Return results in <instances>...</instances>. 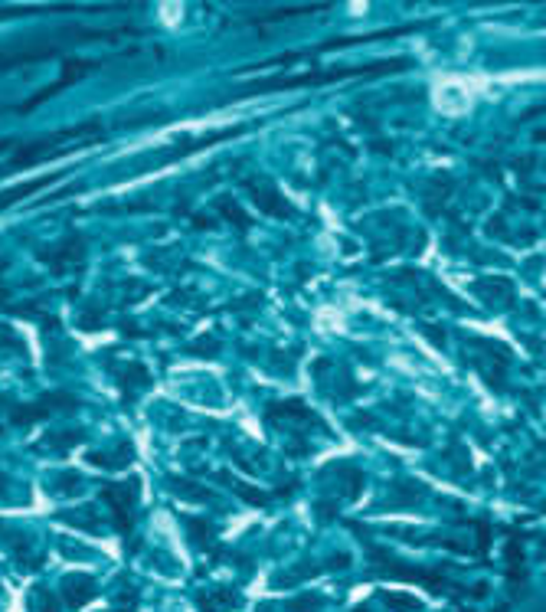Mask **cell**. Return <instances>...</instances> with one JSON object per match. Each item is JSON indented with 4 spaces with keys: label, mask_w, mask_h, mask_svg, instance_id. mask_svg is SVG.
<instances>
[{
    "label": "cell",
    "mask_w": 546,
    "mask_h": 612,
    "mask_svg": "<svg viewBox=\"0 0 546 612\" xmlns=\"http://www.w3.org/2000/svg\"><path fill=\"white\" fill-rule=\"evenodd\" d=\"M167 481H171V488H177V491H187L190 498H204V501H210V498H213L210 488L196 485V481H184V479H177V475H171Z\"/></svg>",
    "instance_id": "10"
},
{
    "label": "cell",
    "mask_w": 546,
    "mask_h": 612,
    "mask_svg": "<svg viewBox=\"0 0 546 612\" xmlns=\"http://www.w3.org/2000/svg\"><path fill=\"white\" fill-rule=\"evenodd\" d=\"M79 439H82V432H79V429H72V432H49L47 439H43V446H56L53 452H63V456H66L72 442H79Z\"/></svg>",
    "instance_id": "9"
},
{
    "label": "cell",
    "mask_w": 546,
    "mask_h": 612,
    "mask_svg": "<svg viewBox=\"0 0 546 612\" xmlns=\"http://www.w3.org/2000/svg\"><path fill=\"white\" fill-rule=\"evenodd\" d=\"M111 377H115V384L121 386L125 400H134V393L151 390V384H154L144 364H125V367H111Z\"/></svg>",
    "instance_id": "5"
},
{
    "label": "cell",
    "mask_w": 546,
    "mask_h": 612,
    "mask_svg": "<svg viewBox=\"0 0 546 612\" xmlns=\"http://www.w3.org/2000/svg\"><path fill=\"white\" fill-rule=\"evenodd\" d=\"M236 491H239V495L246 498L249 504H256V508H262V504L272 501V495H268V491H258V488H252V485H236Z\"/></svg>",
    "instance_id": "12"
},
{
    "label": "cell",
    "mask_w": 546,
    "mask_h": 612,
    "mask_svg": "<svg viewBox=\"0 0 546 612\" xmlns=\"http://www.w3.org/2000/svg\"><path fill=\"white\" fill-rule=\"evenodd\" d=\"M190 353H194V357H216V353H219L216 338H213V334H200V338H196V344L190 347Z\"/></svg>",
    "instance_id": "11"
},
{
    "label": "cell",
    "mask_w": 546,
    "mask_h": 612,
    "mask_svg": "<svg viewBox=\"0 0 546 612\" xmlns=\"http://www.w3.org/2000/svg\"><path fill=\"white\" fill-rule=\"evenodd\" d=\"M4 148H10V142H0V151H4Z\"/></svg>",
    "instance_id": "15"
},
{
    "label": "cell",
    "mask_w": 546,
    "mask_h": 612,
    "mask_svg": "<svg viewBox=\"0 0 546 612\" xmlns=\"http://www.w3.org/2000/svg\"><path fill=\"white\" fill-rule=\"evenodd\" d=\"M59 181V174H49V177H39L37 184H20V187H10V190H0V210H7L10 204H16V200H24V196H30L33 190L47 187V184Z\"/></svg>",
    "instance_id": "7"
},
{
    "label": "cell",
    "mask_w": 546,
    "mask_h": 612,
    "mask_svg": "<svg viewBox=\"0 0 546 612\" xmlns=\"http://www.w3.org/2000/svg\"><path fill=\"white\" fill-rule=\"evenodd\" d=\"M422 334H425V338H432L436 341V347L438 351H445V334L438 328H429V324H422Z\"/></svg>",
    "instance_id": "13"
},
{
    "label": "cell",
    "mask_w": 546,
    "mask_h": 612,
    "mask_svg": "<svg viewBox=\"0 0 546 612\" xmlns=\"http://www.w3.org/2000/svg\"><path fill=\"white\" fill-rule=\"evenodd\" d=\"M138 495H141V481L138 479H128V481H118V485L102 488V498L111 504V511H115L118 531H121V534L131 531V511H134Z\"/></svg>",
    "instance_id": "1"
},
{
    "label": "cell",
    "mask_w": 546,
    "mask_h": 612,
    "mask_svg": "<svg viewBox=\"0 0 546 612\" xmlns=\"http://www.w3.org/2000/svg\"><path fill=\"white\" fill-rule=\"evenodd\" d=\"M216 210L223 213V220H229V223H233V227H239V229H249V216L242 213V206L236 204L233 196H219Z\"/></svg>",
    "instance_id": "8"
},
{
    "label": "cell",
    "mask_w": 546,
    "mask_h": 612,
    "mask_svg": "<svg viewBox=\"0 0 546 612\" xmlns=\"http://www.w3.org/2000/svg\"><path fill=\"white\" fill-rule=\"evenodd\" d=\"M37 256L43 262H49L53 269H76V266H82V259H86V243H82V236H69V239H63L59 246L39 249Z\"/></svg>",
    "instance_id": "3"
},
{
    "label": "cell",
    "mask_w": 546,
    "mask_h": 612,
    "mask_svg": "<svg viewBox=\"0 0 546 612\" xmlns=\"http://www.w3.org/2000/svg\"><path fill=\"white\" fill-rule=\"evenodd\" d=\"M4 262H0V305H4V301H7V285H4Z\"/></svg>",
    "instance_id": "14"
},
{
    "label": "cell",
    "mask_w": 546,
    "mask_h": 612,
    "mask_svg": "<svg viewBox=\"0 0 546 612\" xmlns=\"http://www.w3.org/2000/svg\"><path fill=\"white\" fill-rule=\"evenodd\" d=\"M246 187H249V196L256 200V206L262 213H268V216H278V220H289V216H295V204H291L289 196L281 194L275 184L249 181Z\"/></svg>",
    "instance_id": "2"
},
{
    "label": "cell",
    "mask_w": 546,
    "mask_h": 612,
    "mask_svg": "<svg viewBox=\"0 0 546 612\" xmlns=\"http://www.w3.org/2000/svg\"><path fill=\"white\" fill-rule=\"evenodd\" d=\"M86 462L121 471L134 462V448H131V442H121V452H86Z\"/></svg>",
    "instance_id": "6"
},
{
    "label": "cell",
    "mask_w": 546,
    "mask_h": 612,
    "mask_svg": "<svg viewBox=\"0 0 546 612\" xmlns=\"http://www.w3.org/2000/svg\"><path fill=\"white\" fill-rule=\"evenodd\" d=\"M475 295H478V299L488 301V305H498V308H510L517 301L514 282H510V279H500V275L475 282Z\"/></svg>",
    "instance_id": "4"
}]
</instances>
